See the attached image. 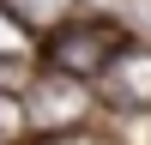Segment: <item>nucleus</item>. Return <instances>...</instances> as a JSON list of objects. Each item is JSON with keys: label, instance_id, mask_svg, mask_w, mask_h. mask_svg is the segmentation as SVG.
I'll return each mask as SVG.
<instances>
[{"label": "nucleus", "instance_id": "obj_1", "mask_svg": "<svg viewBox=\"0 0 151 145\" xmlns=\"http://www.w3.org/2000/svg\"><path fill=\"white\" fill-rule=\"evenodd\" d=\"M127 42H133V30L121 18H109V12H73L55 30H42V67L67 72V79H79V85H97Z\"/></svg>", "mask_w": 151, "mask_h": 145}, {"label": "nucleus", "instance_id": "obj_2", "mask_svg": "<svg viewBox=\"0 0 151 145\" xmlns=\"http://www.w3.org/2000/svg\"><path fill=\"white\" fill-rule=\"evenodd\" d=\"M24 103H30V127L36 133H67L73 121L91 109V91H85L79 79H67V72H36L30 85H24Z\"/></svg>", "mask_w": 151, "mask_h": 145}, {"label": "nucleus", "instance_id": "obj_3", "mask_svg": "<svg viewBox=\"0 0 151 145\" xmlns=\"http://www.w3.org/2000/svg\"><path fill=\"white\" fill-rule=\"evenodd\" d=\"M97 97L103 103H115V109H151V42L145 36H133L127 48L115 55V67L97 79Z\"/></svg>", "mask_w": 151, "mask_h": 145}, {"label": "nucleus", "instance_id": "obj_4", "mask_svg": "<svg viewBox=\"0 0 151 145\" xmlns=\"http://www.w3.org/2000/svg\"><path fill=\"white\" fill-rule=\"evenodd\" d=\"M18 60H42V30L12 0H0V67H18Z\"/></svg>", "mask_w": 151, "mask_h": 145}, {"label": "nucleus", "instance_id": "obj_5", "mask_svg": "<svg viewBox=\"0 0 151 145\" xmlns=\"http://www.w3.org/2000/svg\"><path fill=\"white\" fill-rule=\"evenodd\" d=\"M30 103H24V85H0V145H30Z\"/></svg>", "mask_w": 151, "mask_h": 145}, {"label": "nucleus", "instance_id": "obj_6", "mask_svg": "<svg viewBox=\"0 0 151 145\" xmlns=\"http://www.w3.org/2000/svg\"><path fill=\"white\" fill-rule=\"evenodd\" d=\"M30 145H109V139L91 133V127H67V133H36Z\"/></svg>", "mask_w": 151, "mask_h": 145}]
</instances>
